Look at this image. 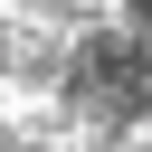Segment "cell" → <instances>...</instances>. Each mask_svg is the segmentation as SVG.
Instances as JSON below:
<instances>
[{"label":"cell","mask_w":152,"mask_h":152,"mask_svg":"<svg viewBox=\"0 0 152 152\" xmlns=\"http://www.w3.org/2000/svg\"><path fill=\"white\" fill-rule=\"evenodd\" d=\"M142 10H152V0H142Z\"/></svg>","instance_id":"cell-1"}]
</instances>
